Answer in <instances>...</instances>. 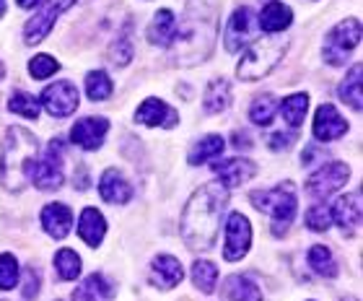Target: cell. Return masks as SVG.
<instances>
[{
  "label": "cell",
  "instance_id": "obj_1",
  "mask_svg": "<svg viewBox=\"0 0 363 301\" xmlns=\"http://www.w3.org/2000/svg\"><path fill=\"white\" fill-rule=\"evenodd\" d=\"M226 203L228 187L220 182H208L187 200L182 211V239L192 252H208L216 244Z\"/></svg>",
  "mask_w": 363,
  "mask_h": 301
},
{
  "label": "cell",
  "instance_id": "obj_2",
  "mask_svg": "<svg viewBox=\"0 0 363 301\" xmlns=\"http://www.w3.org/2000/svg\"><path fill=\"white\" fill-rule=\"evenodd\" d=\"M216 13L203 11V8H192L182 26H177V34L172 39V53L174 62L182 68H192L208 60L216 45Z\"/></svg>",
  "mask_w": 363,
  "mask_h": 301
},
{
  "label": "cell",
  "instance_id": "obj_3",
  "mask_svg": "<svg viewBox=\"0 0 363 301\" xmlns=\"http://www.w3.org/2000/svg\"><path fill=\"white\" fill-rule=\"evenodd\" d=\"M39 158V141L26 128H8L0 150V182L8 192H21L29 185V169Z\"/></svg>",
  "mask_w": 363,
  "mask_h": 301
},
{
  "label": "cell",
  "instance_id": "obj_4",
  "mask_svg": "<svg viewBox=\"0 0 363 301\" xmlns=\"http://www.w3.org/2000/svg\"><path fill=\"white\" fill-rule=\"evenodd\" d=\"M250 200L257 211L270 216L272 234H275V236H286V231L291 229V224H294L296 205H298L294 182H280L278 187H272V190H257V192H252Z\"/></svg>",
  "mask_w": 363,
  "mask_h": 301
},
{
  "label": "cell",
  "instance_id": "obj_5",
  "mask_svg": "<svg viewBox=\"0 0 363 301\" xmlns=\"http://www.w3.org/2000/svg\"><path fill=\"white\" fill-rule=\"evenodd\" d=\"M286 50H288V42L283 37L257 39V42L244 53L242 60H239V68H236L239 81H259V78H265V75L283 60Z\"/></svg>",
  "mask_w": 363,
  "mask_h": 301
},
{
  "label": "cell",
  "instance_id": "obj_6",
  "mask_svg": "<svg viewBox=\"0 0 363 301\" xmlns=\"http://www.w3.org/2000/svg\"><path fill=\"white\" fill-rule=\"evenodd\" d=\"M29 182L37 185L39 190H57L65 182V174H62V141L60 138H52L50 146H47V153L42 158H37L29 169Z\"/></svg>",
  "mask_w": 363,
  "mask_h": 301
},
{
  "label": "cell",
  "instance_id": "obj_7",
  "mask_svg": "<svg viewBox=\"0 0 363 301\" xmlns=\"http://www.w3.org/2000/svg\"><path fill=\"white\" fill-rule=\"evenodd\" d=\"M361 42V21L358 18H348L335 26L325 39V60L335 68L345 65L348 55L353 53Z\"/></svg>",
  "mask_w": 363,
  "mask_h": 301
},
{
  "label": "cell",
  "instance_id": "obj_8",
  "mask_svg": "<svg viewBox=\"0 0 363 301\" xmlns=\"http://www.w3.org/2000/svg\"><path fill=\"white\" fill-rule=\"evenodd\" d=\"M350 180V169L342 161H330V164L319 166L317 172L306 180V190L311 197H327L337 192L340 187H345Z\"/></svg>",
  "mask_w": 363,
  "mask_h": 301
},
{
  "label": "cell",
  "instance_id": "obj_9",
  "mask_svg": "<svg viewBox=\"0 0 363 301\" xmlns=\"http://www.w3.org/2000/svg\"><path fill=\"white\" fill-rule=\"evenodd\" d=\"M73 3H76V0H50L42 11H37V16H31L29 21H26V26H23V42L29 47L39 45V42L52 31L55 18L60 13H65Z\"/></svg>",
  "mask_w": 363,
  "mask_h": 301
},
{
  "label": "cell",
  "instance_id": "obj_10",
  "mask_svg": "<svg viewBox=\"0 0 363 301\" xmlns=\"http://www.w3.org/2000/svg\"><path fill=\"white\" fill-rule=\"evenodd\" d=\"M78 102H81L78 89L70 81H57L42 91V106L52 117H68V114H73L78 109Z\"/></svg>",
  "mask_w": 363,
  "mask_h": 301
},
{
  "label": "cell",
  "instance_id": "obj_11",
  "mask_svg": "<svg viewBox=\"0 0 363 301\" xmlns=\"http://www.w3.org/2000/svg\"><path fill=\"white\" fill-rule=\"evenodd\" d=\"M252 247V224L244 219L242 213H231L226 221V247H223V257L228 263L242 260Z\"/></svg>",
  "mask_w": 363,
  "mask_h": 301
},
{
  "label": "cell",
  "instance_id": "obj_12",
  "mask_svg": "<svg viewBox=\"0 0 363 301\" xmlns=\"http://www.w3.org/2000/svg\"><path fill=\"white\" fill-rule=\"evenodd\" d=\"M252 37H255V13L250 8H236L223 29V45L228 53H239Z\"/></svg>",
  "mask_w": 363,
  "mask_h": 301
},
{
  "label": "cell",
  "instance_id": "obj_13",
  "mask_svg": "<svg viewBox=\"0 0 363 301\" xmlns=\"http://www.w3.org/2000/svg\"><path fill=\"white\" fill-rule=\"evenodd\" d=\"M106 130H109V122L104 117H84L78 120L70 130V141L84 150H96L101 148L106 138Z\"/></svg>",
  "mask_w": 363,
  "mask_h": 301
},
{
  "label": "cell",
  "instance_id": "obj_14",
  "mask_svg": "<svg viewBox=\"0 0 363 301\" xmlns=\"http://www.w3.org/2000/svg\"><path fill=\"white\" fill-rule=\"evenodd\" d=\"M348 133V122L333 104H322L314 114V138L322 143H333Z\"/></svg>",
  "mask_w": 363,
  "mask_h": 301
},
{
  "label": "cell",
  "instance_id": "obj_15",
  "mask_svg": "<svg viewBox=\"0 0 363 301\" xmlns=\"http://www.w3.org/2000/svg\"><path fill=\"white\" fill-rule=\"evenodd\" d=\"M135 122L140 125H148V128H177V122H179V114L167 104V102H161V99H145L143 104L138 106L135 112Z\"/></svg>",
  "mask_w": 363,
  "mask_h": 301
},
{
  "label": "cell",
  "instance_id": "obj_16",
  "mask_svg": "<svg viewBox=\"0 0 363 301\" xmlns=\"http://www.w3.org/2000/svg\"><path fill=\"white\" fill-rule=\"evenodd\" d=\"M330 211H333V221L340 226L345 236H356L358 226H361V190L342 195Z\"/></svg>",
  "mask_w": 363,
  "mask_h": 301
},
{
  "label": "cell",
  "instance_id": "obj_17",
  "mask_svg": "<svg viewBox=\"0 0 363 301\" xmlns=\"http://www.w3.org/2000/svg\"><path fill=\"white\" fill-rule=\"evenodd\" d=\"M182 278H184V268H182V263L174 255L153 257V263H151V283L153 286L161 288V291H169V288L179 286Z\"/></svg>",
  "mask_w": 363,
  "mask_h": 301
},
{
  "label": "cell",
  "instance_id": "obj_18",
  "mask_svg": "<svg viewBox=\"0 0 363 301\" xmlns=\"http://www.w3.org/2000/svg\"><path fill=\"white\" fill-rule=\"evenodd\" d=\"M213 172H216L220 185L236 187V185H244L247 180H252V177L257 174V166H255V161H250V158L236 156V158H226L223 164H216Z\"/></svg>",
  "mask_w": 363,
  "mask_h": 301
},
{
  "label": "cell",
  "instance_id": "obj_19",
  "mask_svg": "<svg viewBox=\"0 0 363 301\" xmlns=\"http://www.w3.org/2000/svg\"><path fill=\"white\" fill-rule=\"evenodd\" d=\"M99 195L104 197L106 203L112 205H125L133 197V185L122 177L117 169H106L99 180Z\"/></svg>",
  "mask_w": 363,
  "mask_h": 301
},
{
  "label": "cell",
  "instance_id": "obj_20",
  "mask_svg": "<svg viewBox=\"0 0 363 301\" xmlns=\"http://www.w3.org/2000/svg\"><path fill=\"white\" fill-rule=\"evenodd\" d=\"M42 226L45 231L55 239H65L73 226V211L65 203H50L42 211Z\"/></svg>",
  "mask_w": 363,
  "mask_h": 301
},
{
  "label": "cell",
  "instance_id": "obj_21",
  "mask_svg": "<svg viewBox=\"0 0 363 301\" xmlns=\"http://www.w3.org/2000/svg\"><path fill=\"white\" fill-rule=\"evenodd\" d=\"M106 234V221L96 208H86L78 221V236L89 244V247H99Z\"/></svg>",
  "mask_w": 363,
  "mask_h": 301
},
{
  "label": "cell",
  "instance_id": "obj_22",
  "mask_svg": "<svg viewBox=\"0 0 363 301\" xmlns=\"http://www.w3.org/2000/svg\"><path fill=\"white\" fill-rule=\"evenodd\" d=\"M223 294L228 301H262V291L257 288V283L242 273H234L228 275L226 283H223Z\"/></svg>",
  "mask_w": 363,
  "mask_h": 301
},
{
  "label": "cell",
  "instance_id": "obj_23",
  "mask_svg": "<svg viewBox=\"0 0 363 301\" xmlns=\"http://www.w3.org/2000/svg\"><path fill=\"white\" fill-rule=\"evenodd\" d=\"M112 294H114L112 283L104 275L94 273V275L81 280V286L73 294V301H112Z\"/></svg>",
  "mask_w": 363,
  "mask_h": 301
},
{
  "label": "cell",
  "instance_id": "obj_24",
  "mask_svg": "<svg viewBox=\"0 0 363 301\" xmlns=\"http://www.w3.org/2000/svg\"><path fill=\"white\" fill-rule=\"evenodd\" d=\"M174 34H177L174 13H172L169 8H164V11H159V13L153 16L151 26H148V42L159 47H167V45H172Z\"/></svg>",
  "mask_w": 363,
  "mask_h": 301
},
{
  "label": "cell",
  "instance_id": "obj_25",
  "mask_svg": "<svg viewBox=\"0 0 363 301\" xmlns=\"http://www.w3.org/2000/svg\"><path fill=\"white\" fill-rule=\"evenodd\" d=\"M294 21V11L283 3H267L259 13V29L270 31V34H278V31L288 29Z\"/></svg>",
  "mask_w": 363,
  "mask_h": 301
},
{
  "label": "cell",
  "instance_id": "obj_26",
  "mask_svg": "<svg viewBox=\"0 0 363 301\" xmlns=\"http://www.w3.org/2000/svg\"><path fill=\"white\" fill-rule=\"evenodd\" d=\"M228 104H231V89H228V81L223 78H216V81L208 83V89L203 94V106L208 114H218L226 112Z\"/></svg>",
  "mask_w": 363,
  "mask_h": 301
},
{
  "label": "cell",
  "instance_id": "obj_27",
  "mask_svg": "<svg viewBox=\"0 0 363 301\" xmlns=\"http://www.w3.org/2000/svg\"><path fill=\"white\" fill-rule=\"evenodd\" d=\"M361 65H353V68L348 70V75H345V81L340 83V99L345 102V104L353 109V112H361L363 109V89H361Z\"/></svg>",
  "mask_w": 363,
  "mask_h": 301
},
{
  "label": "cell",
  "instance_id": "obj_28",
  "mask_svg": "<svg viewBox=\"0 0 363 301\" xmlns=\"http://www.w3.org/2000/svg\"><path fill=\"white\" fill-rule=\"evenodd\" d=\"M223 138L220 136H205L203 141H197L195 146H192V150H189L187 161L192 166H200L205 164V161H211V158L220 156L223 153Z\"/></svg>",
  "mask_w": 363,
  "mask_h": 301
},
{
  "label": "cell",
  "instance_id": "obj_29",
  "mask_svg": "<svg viewBox=\"0 0 363 301\" xmlns=\"http://www.w3.org/2000/svg\"><path fill=\"white\" fill-rule=\"evenodd\" d=\"M306 106H309V97L306 94H291L288 99H283L280 104V114L291 128H298L306 120Z\"/></svg>",
  "mask_w": 363,
  "mask_h": 301
},
{
  "label": "cell",
  "instance_id": "obj_30",
  "mask_svg": "<svg viewBox=\"0 0 363 301\" xmlns=\"http://www.w3.org/2000/svg\"><path fill=\"white\" fill-rule=\"evenodd\" d=\"M309 268L325 278H335L337 275V263H335V255L325 244H314L309 249Z\"/></svg>",
  "mask_w": 363,
  "mask_h": 301
},
{
  "label": "cell",
  "instance_id": "obj_31",
  "mask_svg": "<svg viewBox=\"0 0 363 301\" xmlns=\"http://www.w3.org/2000/svg\"><path fill=\"white\" fill-rule=\"evenodd\" d=\"M192 283H195L203 294H213V288L218 283V268L211 260H197L192 265Z\"/></svg>",
  "mask_w": 363,
  "mask_h": 301
},
{
  "label": "cell",
  "instance_id": "obj_32",
  "mask_svg": "<svg viewBox=\"0 0 363 301\" xmlns=\"http://www.w3.org/2000/svg\"><path fill=\"white\" fill-rule=\"evenodd\" d=\"M112 78L104 73V70H91L86 75V94H89L91 102H104V99L112 97Z\"/></svg>",
  "mask_w": 363,
  "mask_h": 301
},
{
  "label": "cell",
  "instance_id": "obj_33",
  "mask_svg": "<svg viewBox=\"0 0 363 301\" xmlns=\"http://www.w3.org/2000/svg\"><path fill=\"white\" fill-rule=\"evenodd\" d=\"M55 270L62 280H76L81 275V257L73 249H60L55 255Z\"/></svg>",
  "mask_w": 363,
  "mask_h": 301
},
{
  "label": "cell",
  "instance_id": "obj_34",
  "mask_svg": "<svg viewBox=\"0 0 363 301\" xmlns=\"http://www.w3.org/2000/svg\"><path fill=\"white\" fill-rule=\"evenodd\" d=\"M275 106H278V102H275L272 94L257 97L255 102H252L250 120L255 122V125H259V128H267V125L272 122V117H275Z\"/></svg>",
  "mask_w": 363,
  "mask_h": 301
},
{
  "label": "cell",
  "instance_id": "obj_35",
  "mask_svg": "<svg viewBox=\"0 0 363 301\" xmlns=\"http://www.w3.org/2000/svg\"><path fill=\"white\" fill-rule=\"evenodd\" d=\"M8 109L13 114H21V117H26V120H37L39 117V102L31 94H26V91H16V94H11V99H8Z\"/></svg>",
  "mask_w": 363,
  "mask_h": 301
},
{
  "label": "cell",
  "instance_id": "obj_36",
  "mask_svg": "<svg viewBox=\"0 0 363 301\" xmlns=\"http://www.w3.org/2000/svg\"><path fill=\"white\" fill-rule=\"evenodd\" d=\"M21 280L18 275V263H16L13 255H0V291H11L16 288V283Z\"/></svg>",
  "mask_w": 363,
  "mask_h": 301
},
{
  "label": "cell",
  "instance_id": "obj_37",
  "mask_svg": "<svg viewBox=\"0 0 363 301\" xmlns=\"http://www.w3.org/2000/svg\"><path fill=\"white\" fill-rule=\"evenodd\" d=\"M330 226H333V211L325 203L311 205L309 211H306V229H311V231H327Z\"/></svg>",
  "mask_w": 363,
  "mask_h": 301
},
{
  "label": "cell",
  "instance_id": "obj_38",
  "mask_svg": "<svg viewBox=\"0 0 363 301\" xmlns=\"http://www.w3.org/2000/svg\"><path fill=\"white\" fill-rule=\"evenodd\" d=\"M57 70H60V65H57V60L50 58V55H37V58H31V62H29V73L34 75L37 81L50 78V75H55Z\"/></svg>",
  "mask_w": 363,
  "mask_h": 301
},
{
  "label": "cell",
  "instance_id": "obj_39",
  "mask_svg": "<svg viewBox=\"0 0 363 301\" xmlns=\"http://www.w3.org/2000/svg\"><path fill=\"white\" fill-rule=\"evenodd\" d=\"M130 58H133V42L122 34L120 39H114L112 50H109V60H112L117 68H125L130 62Z\"/></svg>",
  "mask_w": 363,
  "mask_h": 301
},
{
  "label": "cell",
  "instance_id": "obj_40",
  "mask_svg": "<svg viewBox=\"0 0 363 301\" xmlns=\"http://www.w3.org/2000/svg\"><path fill=\"white\" fill-rule=\"evenodd\" d=\"M39 286H42V275H39V270L34 265H29L26 268V280H23V299H34Z\"/></svg>",
  "mask_w": 363,
  "mask_h": 301
},
{
  "label": "cell",
  "instance_id": "obj_41",
  "mask_svg": "<svg viewBox=\"0 0 363 301\" xmlns=\"http://www.w3.org/2000/svg\"><path fill=\"white\" fill-rule=\"evenodd\" d=\"M294 141H296V133H272L267 143H270L272 150H280V148H288Z\"/></svg>",
  "mask_w": 363,
  "mask_h": 301
},
{
  "label": "cell",
  "instance_id": "obj_42",
  "mask_svg": "<svg viewBox=\"0 0 363 301\" xmlns=\"http://www.w3.org/2000/svg\"><path fill=\"white\" fill-rule=\"evenodd\" d=\"M234 143H236V148H242V146H250L252 141H250V138H247V136H242V133H236Z\"/></svg>",
  "mask_w": 363,
  "mask_h": 301
},
{
  "label": "cell",
  "instance_id": "obj_43",
  "mask_svg": "<svg viewBox=\"0 0 363 301\" xmlns=\"http://www.w3.org/2000/svg\"><path fill=\"white\" fill-rule=\"evenodd\" d=\"M16 3H18L21 8H34V6H39L42 0H16Z\"/></svg>",
  "mask_w": 363,
  "mask_h": 301
},
{
  "label": "cell",
  "instance_id": "obj_44",
  "mask_svg": "<svg viewBox=\"0 0 363 301\" xmlns=\"http://www.w3.org/2000/svg\"><path fill=\"white\" fill-rule=\"evenodd\" d=\"M3 13H6V0H0V18H3Z\"/></svg>",
  "mask_w": 363,
  "mask_h": 301
},
{
  "label": "cell",
  "instance_id": "obj_45",
  "mask_svg": "<svg viewBox=\"0 0 363 301\" xmlns=\"http://www.w3.org/2000/svg\"><path fill=\"white\" fill-rule=\"evenodd\" d=\"M3 73H6V68H3V62H0V78H3Z\"/></svg>",
  "mask_w": 363,
  "mask_h": 301
},
{
  "label": "cell",
  "instance_id": "obj_46",
  "mask_svg": "<svg viewBox=\"0 0 363 301\" xmlns=\"http://www.w3.org/2000/svg\"><path fill=\"white\" fill-rule=\"evenodd\" d=\"M342 301H358L356 296H348V299H342Z\"/></svg>",
  "mask_w": 363,
  "mask_h": 301
}]
</instances>
